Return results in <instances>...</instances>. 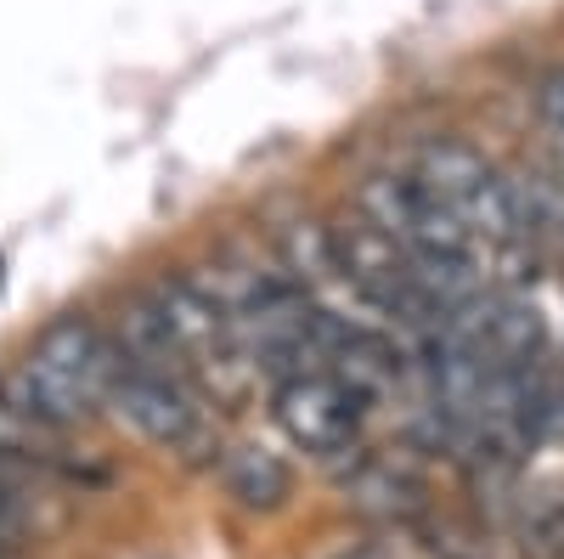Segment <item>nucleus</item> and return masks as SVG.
<instances>
[{"label": "nucleus", "instance_id": "1", "mask_svg": "<svg viewBox=\"0 0 564 559\" xmlns=\"http://www.w3.org/2000/svg\"><path fill=\"white\" fill-rule=\"evenodd\" d=\"M119 362L124 356L90 329L85 316H63L34 340L23 367L7 379V407L34 418V424H52V430L85 424V418L108 401Z\"/></svg>", "mask_w": 564, "mask_h": 559}, {"label": "nucleus", "instance_id": "2", "mask_svg": "<svg viewBox=\"0 0 564 559\" xmlns=\"http://www.w3.org/2000/svg\"><path fill=\"white\" fill-rule=\"evenodd\" d=\"M361 215L390 232L412 260H475L480 244L463 215L423 186V175H372L361 186Z\"/></svg>", "mask_w": 564, "mask_h": 559}, {"label": "nucleus", "instance_id": "3", "mask_svg": "<svg viewBox=\"0 0 564 559\" xmlns=\"http://www.w3.org/2000/svg\"><path fill=\"white\" fill-rule=\"evenodd\" d=\"M361 407L367 401L327 367L289 373V379H276V390H271V412H276L282 436L305 452H316V458H339V452L356 447Z\"/></svg>", "mask_w": 564, "mask_h": 559}, {"label": "nucleus", "instance_id": "4", "mask_svg": "<svg viewBox=\"0 0 564 559\" xmlns=\"http://www.w3.org/2000/svg\"><path fill=\"white\" fill-rule=\"evenodd\" d=\"M108 407L170 452H193L204 441V412H198L193 390H186V379H175V373L119 362L113 385H108Z\"/></svg>", "mask_w": 564, "mask_h": 559}, {"label": "nucleus", "instance_id": "5", "mask_svg": "<svg viewBox=\"0 0 564 559\" xmlns=\"http://www.w3.org/2000/svg\"><path fill=\"white\" fill-rule=\"evenodd\" d=\"M417 175H423V186H430L435 198H446L452 209H463L497 170L475 148H463V142H430V148H423V159H417Z\"/></svg>", "mask_w": 564, "mask_h": 559}, {"label": "nucleus", "instance_id": "6", "mask_svg": "<svg viewBox=\"0 0 564 559\" xmlns=\"http://www.w3.org/2000/svg\"><path fill=\"white\" fill-rule=\"evenodd\" d=\"M220 475H226V492L238 497L243 508H276L282 497H289V486H294L289 463H282L276 452H265V447H231L226 463H220Z\"/></svg>", "mask_w": 564, "mask_h": 559}, {"label": "nucleus", "instance_id": "7", "mask_svg": "<svg viewBox=\"0 0 564 559\" xmlns=\"http://www.w3.org/2000/svg\"><path fill=\"white\" fill-rule=\"evenodd\" d=\"M345 492H350L361 508H372V515H401V508L417 503V486H412L406 475H395L390 463H361V470L345 481Z\"/></svg>", "mask_w": 564, "mask_h": 559}, {"label": "nucleus", "instance_id": "8", "mask_svg": "<svg viewBox=\"0 0 564 559\" xmlns=\"http://www.w3.org/2000/svg\"><path fill=\"white\" fill-rule=\"evenodd\" d=\"M536 108H542V119H547V130H553V136H558V142H564V68L542 79V90H536Z\"/></svg>", "mask_w": 564, "mask_h": 559}]
</instances>
